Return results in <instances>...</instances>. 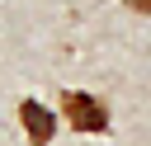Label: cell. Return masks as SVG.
<instances>
[{
	"instance_id": "2",
	"label": "cell",
	"mask_w": 151,
	"mask_h": 146,
	"mask_svg": "<svg viewBox=\"0 0 151 146\" xmlns=\"http://www.w3.org/2000/svg\"><path fill=\"white\" fill-rule=\"evenodd\" d=\"M19 122H24V137H28L33 146H47V141L57 137V118H52L38 99H19Z\"/></svg>"
},
{
	"instance_id": "1",
	"label": "cell",
	"mask_w": 151,
	"mask_h": 146,
	"mask_svg": "<svg viewBox=\"0 0 151 146\" xmlns=\"http://www.w3.org/2000/svg\"><path fill=\"white\" fill-rule=\"evenodd\" d=\"M61 113H66V122L76 132H109V108L85 89H66L61 94Z\"/></svg>"
},
{
	"instance_id": "3",
	"label": "cell",
	"mask_w": 151,
	"mask_h": 146,
	"mask_svg": "<svg viewBox=\"0 0 151 146\" xmlns=\"http://www.w3.org/2000/svg\"><path fill=\"white\" fill-rule=\"evenodd\" d=\"M127 5H132L137 14H151V0H127Z\"/></svg>"
}]
</instances>
